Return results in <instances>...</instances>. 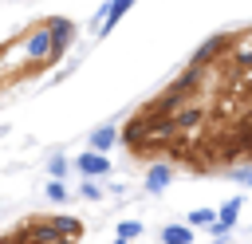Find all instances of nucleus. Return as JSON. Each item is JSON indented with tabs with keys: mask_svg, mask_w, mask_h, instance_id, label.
<instances>
[{
	"mask_svg": "<svg viewBox=\"0 0 252 244\" xmlns=\"http://www.w3.org/2000/svg\"><path fill=\"white\" fill-rule=\"evenodd\" d=\"M55 244H75V240H63V236H59V240H55Z\"/></svg>",
	"mask_w": 252,
	"mask_h": 244,
	"instance_id": "obj_19",
	"label": "nucleus"
},
{
	"mask_svg": "<svg viewBox=\"0 0 252 244\" xmlns=\"http://www.w3.org/2000/svg\"><path fill=\"white\" fill-rule=\"evenodd\" d=\"M79 197H87V201H98V197H102L98 181H83V185H79Z\"/></svg>",
	"mask_w": 252,
	"mask_h": 244,
	"instance_id": "obj_14",
	"label": "nucleus"
},
{
	"mask_svg": "<svg viewBox=\"0 0 252 244\" xmlns=\"http://www.w3.org/2000/svg\"><path fill=\"white\" fill-rule=\"evenodd\" d=\"M248 47H252V43H248Z\"/></svg>",
	"mask_w": 252,
	"mask_h": 244,
	"instance_id": "obj_22",
	"label": "nucleus"
},
{
	"mask_svg": "<svg viewBox=\"0 0 252 244\" xmlns=\"http://www.w3.org/2000/svg\"><path fill=\"white\" fill-rule=\"evenodd\" d=\"M240 209H244V201H240V197H232V201H224V205L217 209V224L232 232V228H236V216H240Z\"/></svg>",
	"mask_w": 252,
	"mask_h": 244,
	"instance_id": "obj_9",
	"label": "nucleus"
},
{
	"mask_svg": "<svg viewBox=\"0 0 252 244\" xmlns=\"http://www.w3.org/2000/svg\"><path fill=\"white\" fill-rule=\"evenodd\" d=\"M126 12H130V0H110V4H102L98 16H94V35H110V28H114Z\"/></svg>",
	"mask_w": 252,
	"mask_h": 244,
	"instance_id": "obj_2",
	"label": "nucleus"
},
{
	"mask_svg": "<svg viewBox=\"0 0 252 244\" xmlns=\"http://www.w3.org/2000/svg\"><path fill=\"white\" fill-rule=\"evenodd\" d=\"M224 47H228V35H213L209 43H201V47H197V55H193V63H189V67H193V71H205V63H213Z\"/></svg>",
	"mask_w": 252,
	"mask_h": 244,
	"instance_id": "obj_4",
	"label": "nucleus"
},
{
	"mask_svg": "<svg viewBox=\"0 0 252 244\" xmlns=\"http://www.w3.org/2000/svg\"><path fill=\"white\" fill-rule=\"evenodd\" d=\"M248 185H252V177H248Z\"/></svg>",
	"mask_w": 252,
	"mask_h": 244,
	"instance_id": "obj_21",
	"label": "nucleus"
},
{
	"mask_svg": "<svg viewBox=\"0 0 252 244\" xmlns=\"http://www.w3.org/2000/svg\"><path fill=\"white\" fill-rule=\"evenodd\" d=\"M228 177H232V181H244V185H248V177H252V165H232V169H228Z\"/></svg>",
	"mask_w": 252,
	"mask_h": 244,
	"instance_id": "obj_16",
	"label": "nucleus"
},
{
	"mask_svg": "<svg viewBox=\"0 0 252 244\" xmlns=\"http://www.w3.org/2000/svg\"><path fill=\"white\" fill-rule=\"evenodd\" d=\"M236 67L240 71H252V47H240L236 51Z\"/></svg>",
	"mask_w": 252,
	"mask_h": 244,
	"instance_id": "obj_17",
	"label": "nucleus"
},
{
	"mask_svg": "<svg viewBox=\"0 0 252 244\" xmlns=\"http://www.w3.org/2000/svg\"><path fill=\"white\" fill-rule=\"evenodd\" d=\"M75 165H79L83 181H94V177H106V173H110V157H102V153H94V150H83Z\"/></svg>",
	"mask_w": 252,
	"mask_h": 244,
	"instance_id": "obj_3",
	"label": "nucleus"
},
{
	"mask_svg": "<svg viewBox=\"0 0 252 244\" xmlns=\"http://www.w3.org/2000/svg\"><path fill=\"white\" fill-rule=\"evenodd\" d=\"M0 244H16V236H0Z\"/></svg>",
	"mask_w": 252,
	"mask_h": 244,
	"instance_id": "obj_18",
	"label": "nucleus"
},
{
	"mask_svg": "<svg viewBox=\"0 0 252 244\" xmlns=\"http://www.w3.org/2000/svg\"><path fill=\"white\" fill-rule=\"evenodd\" d=\"M114 244H126V240H114Z\"/></svg>",
	"mask_w": 252,
	"mask_h": 244,
	"instance_id": "obj_20",
	"label": "nucleus"
},
{
	"mask_svg": "<svg viewBox=\"0 0 252 244\" xmlns=\"http://www.w3.org/2000/svg\"><path fill=\"white\" fill-rule=\"evenodd\" d=\"M161 244H193V228L189 224H165L161 228Z\"/></svg>",
	"mask_w": 252,
	"mask_h": 244,
	"instance_id": "obj_10",
	"label": "nucleus"
},
{
	"mask_svg": "<svg viewBox=\"0 0 252 244\" xmlns=\"http://www.w3.org/2000/svg\"><path fill=\"white\" fill-rule=\"evenodd\" d=\"M114 142H118V126H110V122H106V126L91 130V146H87V150H94V153H102V157H106Z\"/></svg>",
	"mask_w": 252,
	"mask_h": 244,
	"instance_id": "obj_6",
	"label": "nucleus"
},
{
	"mask_svg": "<svg viewBox=\"0 0 252 244\" xmlns=\"http://www.w3.org/2000/svg\"><path fill=\"white\" fill-rule=\"evenodd\" d=\"M189 224H197V228H213V224H217V213H213V209H193V213H189Z\"/></svg>",
	"mask_w": 252,
	"mask_h": 244,
	"instance_id": "obj_11",
	"label": "nucleus"
},
{
	"mask_svg": "<svg viewBox=\"0 0 252 244\" xmlns=\"http://www.w3.org/2000/svg\"><path fill=\"white\" fill-rule=\"evenodd\" d=\"M43 28H47V39H51V55L59 59V55H63V47L75 39V24H71L67 16H47V20H43Z\"/></svg>",
	"mask_w": 252,
	"mask_h": 244,
	"instance_id": "obj_1",
	"label": "nucleus"
},
{
	"mask_svg": "<svg viewBox=\"0 0 252 244\" xmlns=\"http://www.w3.org/2000/svg\"><path fill=\"white\" fill-rule=\"evenodd\" d=\"M47 197H51V201H67L71 193L63 189V181H47Z\"/></svg>",
	"mask_w": 252,
	"mask_h": 244,
	"instance_id": "obj_15",
	"label": "nucleus"
},
{
	"mask_svg": "<svg viewBox=\"0 0 252 244\" xmlns=\"http://www.w3.org/2000/svg\"><path fill=\"white\" fill-rule=\"evenodd\" d=\"M47 220H51L55 236H63V240H79L83 236V220L79 216H47Z\"/></svg>",
	"mask_w": 252,
	"mask_h": 244,
	"instance_id": "obj_8",
	"label": "nucleus"
},
{
	"mask_svg": "<svg viewBox=\"0 0 252 244\" xmlns=\"http://www.w3.org/2000/svg\"><path fill=\"white\" fill-rule=\"evenodd\" d=\"M169 181H173V169H169L165 161H154L142 185H146V193H161V189H169Z\"/></svg>",
	"mask_w": 252,
	"mask_h": 244,
	"instance_id": "obj_5",
	"label": "nucleus"
},
{
	"mask_svg": "<svg viewBox=\"0 0 252 244\" xmlns=\"http://www.w3.org/2000/svg\"><path fill=\"white\" fill-rule=\"evenodd\" d=\"M134 236H142V224H138V220H122V224H118V240L130 244Z\"/></svg>",
	"mask_w": 252,
	"mask_h": 244,
	"instance_id": "obj_12",
	"label": "nucleus"
},
{
	"mask_svg": "<svg viewBox=\"0 0 252 244\" xmlns=\"http://www.w3.org/2000/svg\"><path fill=\"white\" fill-rule=\"evenodd\" d=\"M201 118H205L201 106H181V110L173 114V130H177V134H193V130L201 126Z\"/></svg>",
	"mask_w": 252,
	"mask_h": 244,
	"instance_id": "obj_7",
	"label": "nucleus"
},
{
	"mask_svg": "<svg viewBox=\"0 0 252 244\" xmlns=\"http://www.w3.org/2000/svg\"><path fill=\"white\" fill-rule=\"evenodd\" d=\"M47 173H51V181H63V173H67V157H51V161H47Z\"/></svg>",
	"mask_w": 252,
	"mask_h": 244,
	"instance_id": "obj_13",
	"label": "nucleus"
}]
</instances>
